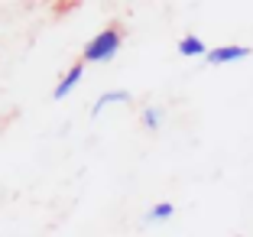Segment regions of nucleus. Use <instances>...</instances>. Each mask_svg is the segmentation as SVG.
Returning a JSON list of instances; mask_svg holds the SVG:
<instances>
[{"label":"nucleus","instance_id":"7ed1b4c3","mask_svg":"<svg viewBox=\"0 0 253 237\" xmlns=\"http://www.w3.org/2000/svg\"><path fill=\"white\" fill-rule=\"evenodd\" d=\"M82 75H84V62H75V65L65 72V78H62V82L55 85V91H52V97H55V101H62V97H68V95H72V91H75V85L82 82Z\"/></svg>","mask_w":253,"mask_h":237},{"label":"nucleus","instance_id":"20e7f679","mask_svg":"<svg viewBox=\"0 0 253 237\" xmlns=\"http://www.w3.org/2000/svg\"><path fill=\"white\" fill-rule=\"evenodd\" d=\"M175 49H179L182 59H208V52H211V49H208L205 43H201L198 36H182Z\"/></svg>","mask_w":253,"mask_h":237},{"label":"nucleus","instance_id":"423d86ee","mask_svg":"<svg viewBox=\"0 0 253 237\" xmlns=\"http://www.w3.org/2000/svg\"><path fill=\"white\" fill-rule=\"evenodd\" d=\"M175 215V205L172 201H156V205L146 211V224H159V221H169Z\"/></svg>","mask_w":253,"mask_h":237},{"label":"nucleus","instance_id":"0eeeda50","mask_svg":"<svg viewBox=\"0 0 253 237\" xmlns=\"http://www.w3.org/2000/svg\"><path fill=\"white\" fill-rule=\"evenodd\" d=\"M143 124H146L149 130H159V127H163V107H146V111H143Z\"/></svg>","mask_w":253,"mask_h":237},{"label":"nucleus","instance_id":"39448f33","mask_svg":"<svg viewBox=\"0 0 253 237\" xmlns=\"http://www.w3.org/2000/svg\"><path fill=\"white\" fill-rule=\"evenodd\" d=\"M126 101H130V91H124V88H117V91H104V95L94 101V111H91V114L97 117V114L104 111V107H111V104H126Z\"/></svg>","mask_w":253,"mask_h":237},{"label":"nucleus","instance_id":"f03ea898","mask_svg":"<svg viewBox=\"0 0 253 237\" xmlns=\"http://www.w3.org/2000/svg\"><path fill=\"white\" fill-rule=\"evenodd\" d=\"M250 55V46H217L208 52V65H227V62H240Z\"/></svg>","mask_w":253,"mask_h":237},{"label":"nucleus","instance_id":"f257e3e1","mask_svg":"<svg viewBox=\"0 0 253 237\" xmlns=\"http://www.w3.org/2000/svg\"><path fill=\"white\" fill-rule=\"evenodd\" d=\"M120 46H124V33H120V26H107V30L94 33V36L84 43L82 62H94V65H101V62H111L114 55L120 52Z\"/></svg>","mask_w":253,"mask_h":237}]
</instances>
